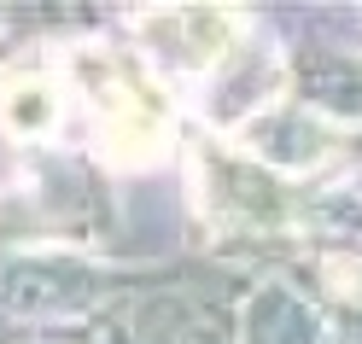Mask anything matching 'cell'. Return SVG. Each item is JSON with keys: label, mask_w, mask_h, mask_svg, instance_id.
<instances>
[{"label": "cell", "mask_w": 362, "mask_h": 344, "mask_svg": "<svg viewBox=\"0 0 362 344\" xmlns=\"http://www.w3.org/2000/svg\"><path fill=\"white\" fill-rule=\"evenodd\" d=\"M234 30H240L234 12H158V18H146V35H164L170 41L164 53H175L187 71L216 64L234 47Z\"/></svg>", "instance_id": "cell-2"}, {"label": "cell", "mask_w": 362, "mask_h": 344, "mask_svg": "<svg viewBox=\"0 0 362 344\" xmlns=\"http://www.w3.org/2000/svg\"><path fill=\"white\" fill-rule=\"evenodd\" d=\"M0 123H6L12 134H47L59 123V88L41 82V76H18L6 94H0Z\"/></svg>", "instance_id": "cell-3"}, {"label": "cell", "mask_w": 362, "mask_h": 344, "mask_svg": "<svg viewBox=\"0 0 362 344\" xmlns=\"http://www.w3.org/2000/svg\"><path fill=\"white\" fill-rule=\"evenodd\" d=\"M76 76L100 111V141L111 164H152L170 146V100L129 53H76Z\"/></svg>", "instance_id": "cell-1"}]
</instances>
